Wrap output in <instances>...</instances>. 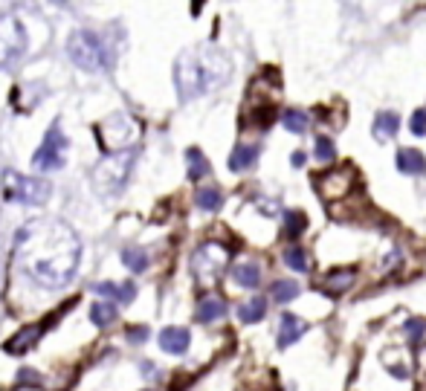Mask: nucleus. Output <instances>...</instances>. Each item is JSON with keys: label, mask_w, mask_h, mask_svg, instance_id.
I'll return each mask as SVG.
<instances>
[{"label": "nucleus", "mask_w": 426, "mask_h": 391, "mask_svg": "<svg viewBox=\"0 0 426 391\" xmlns=\"http://www.w3.org/2000/svg\"><path fill=\"white\" fill-rule=\"evenodd\" d=\"M15 261L32 284L44 290L64 287L81 261V241L70 223L58 218H35L15 235Z\"/></svg>", "instance_id": "f257e3e1"}, {"label": "nucleus", "mask_w": 426, "mask_h": 391, "mask_svg": "<svg viewBox=\"0 0 426 391\" xmlns=\"http://www.w3.org/2000/svg\"><path fill=\"white\" fill-rule=\"evenodd\" d=\"M232 76V61L212 44L189 46L174 61V87L180 102H191L198 96L223 87Z\"/></svg>", "instance_id": "f03ea898"}, {"label": "nucleus", "mask_w": 426, "mask_h": 391, "mask_svg": "<svg viewBox=\"0 0 426 391\" xmlns=\"http://www.w3.org/2000/svg\"><path fill=\"white\" fill-rule=\"evenodd\" d=\"M134 162L137 154L134 148H125V151H110L105 159H99L90 171V186L99 198H117L122 194V189L128 186V177L134 171Z\"/></svg>", "instance_id": "7ed1b4c3"}, {"label": "nucleus", "mask_w": 426, "mask_h": 391, "mask_svg": "<svg viewBox=\"0 0 426 391\" xmlns=\"http://www.w3.org/2000/svg\"><path fill=\"white\" fill-rule=\"evenodd\" d=\"M67 55L78 70L85 73H102L113 64V53L108 41L93 29H76L67 38Z\"/></svg>", "instance_id": "20e7f679"}, {"label": "nucleus", "mask_w": 426, "mask_h": 391, "mask_svg": "<svg viewBox=\"0 0 426 391\" xmlns=\"http://www.w3.org/2000/svg\"><path fill=\"white\" fill-rule=\"evenodd\" d=\"M0 180H3V194H6V200H12V203L44 206L46 200H50V194H53V186L46 183V180H41V177L18 174V171H12V168H6Z\"/></svg>", "instance_id": "39448f33"}, {"label": "nucleus", "mask_w": 426, "mask_h": 391, "mask_svg": "<svg viewBox=\"0 0 426 391\" xmlns=\"http://www.w3.org/2000/svg\"><path fill=\"white\" fill-rule=\"evenodd\" d=\"M226 264H229V250L215 241L203 243V247H198L191 255V272L198 275V281H203V284L218 281L226 270Z\"/></svg>", "instance_id": "423d86ee"}, {"label": "nucleus", "mask_w": 426, "mask_h": 391, "mask_svg": "<svg viewBox=\"0 0 426 391\" xmlns=\"http://www.w3.org/2000/svg\"><path fill=\"white\" fill-rule=\"evenodd\" d=\"M26 50V29L15 15H0V70L15 64Z\"/></svg>", "instance_id": "0eeeda50"}, {"label": "nucleus", "mask_w": 426, "mask_h": 391, "mask_svg": "<svg viewBox=\"0 0 426 391\" xmlns=\"http://www.w3.org/2000/svg\"><path fill=\"white\" fill-rule=\"evenodd\" d=\"M64 157H67V137L61 134L58 125H53L46 130L41 148L32 157V166H35V171H58L64 162H67Z\"/></svg>", "instance_id": "6e6552de"}, {"label": "nucleus", "mask_w": 426, "mask_h": 391, "mask_svg": "<svg viewBox=\"0 0 426 391\" xmlns=\"http://www.w3.org/2000/svg\"><path fill=\"white\" fill-rule=\"evenodd\" d=\"M316 189L322 200H342L346 194L354 191V171L351 168H334L322 177H316Z\"/></svg>", "instance_id": "1a4fd4ad"}, {"label": "nucleus", "mask_w": 426, "mask_h": 391, "mask_svg": "<svg viewBox=\"0 0 426 391\" xmlns=\"http://www.w3.org/2000/svg\"><path fill=\"white\" fill-rule=\"evenodd\" d=\"M189 342H191L189 331H186V328H177V324H171V328H162V331H160V348L166 351V354H174V356L186 354V351H189Z\"/></svg>", "instance_id": "9d476101"}, {"label": "nucleus", "mask_w": 426, "mask_h": 391, "mask_svg": "<svg viewBox=\"0 0 426 391\" xmlns=\"http://www.w3.org/2000/svg\"><path fill=\"white\" fill-rule=\"evenodd\" d=\"M305 331H307V322H302L299 316H293V313H284L282 316V328H278V348H290Z\"/></svg>", "instance_id": "9b49d317"}, {"label": "nucleus", "mask_w": 426, "mask_h": 391, "mask_svg": "<svg viewBox=\"0 0 426 391\" xmlns=\"http://www.w3.org/2000/svg\"><path fill=\"white\" fill-rule=\"evenodd\" d=\"M99 296H108L113 302H119V304H130L137 296V284L134 281H125V284H113V281H102V284H96L93 287Z\"/></svg>", "instance_id": "f8f14e48"}, {"label": "nucleus", "mask_w": 426, "mask_h": 391, "mask_svg": "<svg viewBox=\"0 0 426 391\" xmlns=\"http://www.w3.org/2000/svg\"><path fill=\"white\" fill-rule=\"evenodd\" d=\"M351 284H354V270L342 267V270L327 272V279L322 281V293H327V296H339V293H346Z\"/></svg>", "instance_id": "ddd939ff"}, {"label": "nucleus", "mask_w": 426, "mask_h": 391, "mask_svg": "<svg viewBox=\"0 0 426 391\" xmlns=\"http://www.w3.org/2000/svg\"><path fill=\"white\" fill-rule=\"evenodd\" d=\"M398 128H400V119H398V113H391V110H383V113H377V119L371 125V134L377 139H391L398 134Z\"/></svg>", "instance_id": "4468645a"}, {"label": "nucleus", "mask_w": 426, "mask_h": 391, "mask_svg": "<svg viewBox=\"0 0 426 391\" xmlns=\"http://www.w3.org/2000/svg\"><path fill=\"white\" fill-rule=\"evenodd\" d=\"M398 171L403 174H423L426 171V159L415 148H400L398 151Z\"/></svg>", "instance_id": "2eb2a0df"}, {"label": "nucleus", "mask_w": 426, "mask_h": 391, "mask_svg": "<svg viewBox=\"0 0 426 391\" xmlns=\"http://www.w3.org/2000/svg\"><path fill=\"white\" fill-rule=\"evenodd\" d=\"M258 159V145H238L229 157V168L232 171H250Z\"/></svg>", "instance_id": "dca6fc26"}, {"label": "nucleus", "mask_w": 426, "mask_h": 391, "mask_svg": "<svg viewBox=\"0 0 426 391\" xmlns=\"http://www.w3.org/2000/svg\"><path fill=\"white\" fill-rule=\"evenodd\" d=\"M226 316V302L221 296H206L198 307V322H218Z\"/></svg>", "instance_id": "f3484780"}, {"label": "nucleus", "mask_w": 426, "mask_h": 391, "mask_svg": "<svg viewBox=\"0 0 426 391\" xmlns=\"http://www.w3.org/2000/svg\"><path fill=\"white\" fill-rule=\"evenodd\" d=\"M232 279H235V284H241V287L255 290V287L261 284V267L253 264V261H244V264H238V267L232 270Z\"/></svg>", "instance_id": "a211bd4d"}, {"label": "nucleus", "mask_w": 426, "mask_h": 391, "mask_svg": "<svg viewBox=\"0 0 426 391\" xmlns=\"http://www.w3.org/2000/svg\"><path fill=\"white\" fill-rule=\"evenodd\" d=\"M264 316H267V299H261V296H253L250 302H244V304L238 307V319L247 322V324L261 322Z\"/></svg>", "instance_id": "6ab92c4d"}, {"label": "nucleus", "mask_w": 426, "mask_h": 391, "mask_svg": "<svg viewBox=\"0 0 426 391\" xmlns=\"http://www.w3.org/2000/svg\"><path fill=\"white\" fill-rule=\"evenodd\" d=\"M194 203H198L203 211H218L223 206V191L218 186H203L194 194Z\"/></svg>", "instance_id": "aec40b11"}, {"label": "nucleus", "mask_w": 426, "mask_h": 391, "mask_svg": "<svg viewBox=\"0 0 426 391\" xmlns=\"http://www.w3.org/2000/svg\"><path fill=\"white\" fill-rule=\"evenodd\" d=\"M38 336H41V328H38V324H32V328H24L18 336H12V339L6 342V351H9V354H24V351L32 348V342H35Z\"/></svg>", "instance_id": "412c9836"}, {"label": "nucleus", "mask_w": 426, "mask_h": 391, "mask_svg": "<svg viewBox=\"0 0 426 391\" xmlns=\"http://www.w3.org/2000/svg\"><path fill=\"white\" fill-rule=\"evenodd\" d=\"M186 162H189V177L191 180H203V177L209 174V159H206V154L201 148H189Z\"/></svg>", "instance_id": "4be33fe9"}, {"label": "nucleus", "mask_w": 426, "mask_h": 391, "mask_svg": "<svg viewBox=\"0 0 426 391\" xmlns=\"http://www.w3.org/2000/svg\"><path fill=\"white\" fill-rule=\"evenodd\" d=\"M90 319H93V324H99V328H108V324L117 319V304L113 302H96L90 307Z\"/></svg>", "instance_id": "5701e85b"}, {"label": "nucleus", "mask_w": 426, "mask_h": 391, "mask_svg": "<svg viewBox=\"0 0 426 391\" xmlns=\"http://www.w3.org/2000/svg\"><path fill=\"white\" fill-rule=\"evenodd\" d=\"M270 296L278 302V304H287L299 296V284L293 281V279H282V281H275L273 290H270Z\"/></svg>", "instance_id": "b1692460"}, {"label": "nucleus", "mask_w": 426, "mask_h": 391, "mask_svg": "<svg viewBox=\"0 0 426 391\" xmlns=\"http://www.w3.org/2000/svg\"><path fill=\"white\" fill-rule=\"evenodd\" d=\"M282 258H284V264H287L290 270H296V272H307V270H310V255H307L305 250H299V247L284 250Z\"/></svg>", "instance_id": "393cba45"}, {"label": "nucleus", "mask_w": 426, "mask_h": 391, "mask_svg": "<svg viewBox=\"0 0 426 391\" xmlns=\"http://www.w3.org/2000/svg\"><path fill=\"white\" fill-rule=\"evenodd\" d=\"M122 264L134 275L145 272V270H148V252H145V250H125L122 252Z\"/></svg>", "instance_id": "a878e982"}, {"label": "nucleus", "mask_w": 426, "mask_h": 391, "mask_svg": "<svg viewBox=\"0 0 426 391\" xmlns=\"http://www.w3.org/2000/svg\"><path fill=\"white\" fill-rule=\"evenodd\" d=\"M307 229V218L302 211H284V235L287 238H299Z\"/></svg>", "instance_id": "bb28decb"}, {"label": "nucleus", "mask_w": 426, "mask_h": 391, "mask_svg": "<svg viewBox=\"0 0 426 391\" xmlns=\"http://www.w3.org/2000/svg\"><path fill=\"white\" fill-rule=\"evenodd\" d=\"M282 122H284V128L287 130H293V134H302V130H307V113H302V110H284L282 113Z\"/></svg>", "instance_id": "cd10ccee"}, {"label": "nucleus", "mask_w": 426, "mask_h": 391, "mask_svg": "<svg viewBox=\"0 0 426 391\" xmlns=\"http://www.w3.org/2000/svg\"><path fill=\"white\" fill-rule=\"evenodd\" d=\"M403 336H406L409 342H415V345H420V342L426 339V322H423V319H409V322L403 324Z\"/></svg>", "instance_id": "c85d7f7f"}, {"label": "nucleus", "mask_w": 426, "mask_h": 391, "mask_svg": "<svg viewBox=\"0 0 426 391\" xmlns=\"http://www.w3.org/2000/svg\"><path fill=\"white\" fill-rule=\"evenodd\" d=\"M334 154H336L334 142L327 139V137H316V159H322V162H331V159H334Z\"/></svg>", "instance_id": "c756f323"}, {"label": "nucleus", "mask_w": 426, "mask_h": 391, "mask_svg": "<svg viewBox=\"0 0 426 391\" xmlns=\"http://www.w3.org/2000/svg\"><path fill=\"white\" fill-rule=\"evenodd\" d=\"M415 137H426V110H415L412 113V122H409Z\"/></svg>", "instance_id": "7c9ffc66"}, {"label": "nucleus", "mask_w": 426, "mask_h": 391, "mask_svg": "<svg viewBox=\"0 0 426 391\" xmlns=\"http://www.w3.org/2000/svg\"><path fill=\"white\" fill-rule=\"evenodd\" d=\"M128 339L130 342H145V339H148V328H130L128 331Z\"/></svg>", "instance_id": "2f4dec72"}, {"label": "nucleus", "mask_w": 426, "mask_h": 391, "mask_svg": "<svg viewBox=\"0 0 426 391\" xmlns=\"http://www.w3.org/2000/svg\"><path fill=\"white\" fill-rule=\"evenodd\" d=\"M18 383H41V377H38L35 371H21L18 374Z\"/></svg>", "instance_id": "473e14b6"}, {"label": "nucleus", "mask_w": 426, "mask_h": 391, "mask_svg": "<svg viewBox=\"0 0 426 391\" xmlns=\"http://www.w3.org/2000/svg\"><path fill=\"white\" fill-rule=\"evenodd\" d=\"M293 166H296V168H302V166H305V154H302V151L293 154Z\"/></svg>", "instance_id": "72a5a7b5"}, {"label": "nucleus", "mask_w": 426, "mask_h": 391, "mask_svg": "<svg viewBox=\"0 0 426 391\" xmlns=\"http://www.w3.org/2000/svg\"><path fill=\"white\" fill-rule=\"evenodd\" d=\"M0 275H3V241H0Z\"/></svg>", "instance_id": "f704fd0d"}]
</instances>
